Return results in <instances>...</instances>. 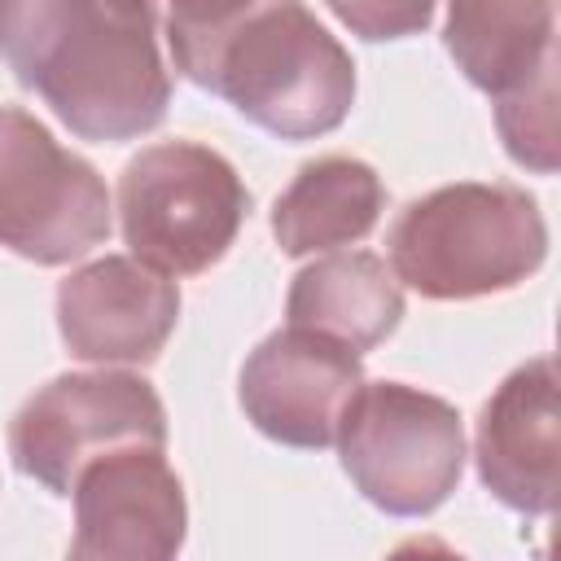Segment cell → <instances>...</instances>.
<instances>
[{
  "label": "cell",
  "mask_w": 561,
  "mask_h": 561,
  "mask_svg": "<svg viewBox=\"0 0 561 561\" xmlns=\"http://www.w3.org/2000/svg\"><path fill=\"white\" fill-rule=\"evenodd\" d=\"M162 22L175 70L280 140H316L351 114L355 61L307 4H171Z\"/></svg>",
  "instance_id": "1"
},
{
  "label": "cell",
  "mask_w": 561,
  "mask_h": 561,
  "mask_svg": "<svg viewBox=\"0 0 561 561\" xmlns=\"http://www.w3.org/2000/svg\"><path fill=\"white\" fill-rule=\"evenodd\" d=\"M158 9L114 0L0 4V57L79 140H136L167 118Z\"/></svg>",
  "instance_id": "2"
},
{
  "label": "cell",
  "mask_w": 561,
  "mask_h": 561,
  "mask_svg": "<svg viewBox=\"0 0 561 561\" xmlns=\"http://www.w3.org/2000/svg\"><path fill=\"white\" fill-rule=\"evenodd\" d=\"M394 280L434 302L504 294L548 259L539 202L517 184L460 180L412 197L386 232Z\"/></svg>",
  "instance_id": "3"
},
{
  "label": "cell",
  "mask_w": 561,
  "mask_h": 561,
  "mask_svg": "<svg viewBox=\"0 0 561 561\" xmlns=\"http://www.w3.org/2000/svg\"><path fill=\"white\" fill-rule=\"evenodd\" d=\"M250 215L237 167L202 140L145 145L118 175V224L136 263L162 276L215 267Z\"/></svg>",
  "instance_id": "4"
},
{
  "label": "cell",
  "mask_w": 561,
  "mask_h": 561,
  "mask_svg": "<svg viewBox=\"0 0 561 561\" xmlns=\"http://www.w3.org/2000/svg\"><path fill=\"white\" fill-rule=\"evenodd\" d=\"M333 443L355 491L390 517L434 513L465 473L460 412L408 381H364Z\"/></svg>",
  "instance_id": "5"
},
{
  "label": "cell",
  "mask_w": 561,
  "mask_h": 561,
  "mask_svg": "<svg viewBox=\"0 0 561 561\" xmlns=\"http://www.w3.org/2000/svg\"><path fill=\"white\" fill-rule=\"evenodd\" d=\"M167 408L140 373H61L9 421V456L53 495H70L83 469L123 451H162Z\"/></svg>",
  "instance_id": "6"
},
{
  "label": "cell",
  "mask_w": 561,
  "mask_h": 561,
  "mask_svg": "<svg viewBox=\"0 0 561 561\" xmlns=\"http://www.w3.org/2000/svg\"><path fill=\"white\" fill-rule=\"evenodd\" d=\"M110 237V188L31 110L0 105V245L61 267Z\"/></svg>",
  "instance_id": "7"
},
{
  "label": "cell",
  "mask_w": 561,
  "mask_h": 561,
  "mask_svg": "<svg viewBox=\"0 0 561 561\" xmlns=\"http://www.w3.org/2000/svg\"><path fill=\"white\" fill-rule=\"evenodd\" d=\"M364 386V364L355 351L307 333L276 329L241 364V408L245 421L272 443L320 451L337 438L342 412Z\"/></svg>",
  "instance_id": "8"
},
{
  "label": "cell",
  "mask_w": 561,
  "mask_h": 561,
  "mask_svg": "<svg viewBox=\"0 0 561 561\" xmlns=\"http://www.w3.org/2000/svg\"><path fill=\"white\" fill-rule=\"evenodd\" d=\"M75 539L66 561H180L188 508L162 451L96 460L75 482Z\"/></svg>",
  "instance_id": "9"
},
{
  "label": "cell",
  "mask_w": 561,
  "mask_h": 561,
  "mask_svg": "<svg viewBox=\"0 0 561 561\" xmlns=\"http://www.w3.org/2000/svg\"><path fill=\"white\" fill-rule=\"evenodd\" d=\"M180 285L131 254H105L57 285V329L75 359L153 364L175 333Z\"/></svg>",
  "instance_id": "10"
},
{
  "label": "cell",
  "mask_w": 561,
  "mask_h": 561,
  "mask_svg": "<svg viewBox=\"0 0 561 561\" xmlns=\"http://www.w3.org/2000/svg\"><path fill=\"white\" fill-rule=\"evenodd\" d=\"M482 486L513 513L557 508V364L535 355L513 368L478 412L473 434Z\"/></svg>",
  "instance_id": "11"
},
{
  "label": "cell",
  "mask_w": 561,
  "mask_h": 561,
  "mask_svg": "<svg viewBox=\"0 0 561 561\" xmlns=\"http://www.w3.org/2000/svg\"><path fill=\"white\" fill-rule=\"evenodd\" d=\"M443 44L473 88L495 101L557 70V4L548 0H482L451 4Z\"/></svg>",
  "instance_id": "12"
},
{
  "label": "cell",
  "mask_w": 561,
  "mask_h": 561,
  "mask_svg": "<svg viewBox=\"0 0 561 561\" xmlns=\"http://www.w3.org/2000/svg\"><path fill=\"white\" fill-rule=\"evenodd\" d=\"M289 329L320 333L346 351L381 346L403 320V289L386 259L368 250H342L307 263L285 298Z\"/></svg>",
  "instance_id": "13"
},
{
  "label": "cell",
  "mask_w": 561,
  "mask_h": 561,
  "mask_svg": "<svg viewBox=\"0 0 561 561\" xmlns=\"http://www.w3.org/2000/svg\"><path fill=\"white\" fill-rule=\"evenodd\" d=\"M386 210L381 175L351 153H324L302 162L289 188L272 206V237L280 254L302 259L364 241Z\"/></svg>",
  "instance_id": "14"
},
{
  "label": "cell",
  "mask_w": 561,
  "mask_h": 561,
  "mask_svg": "<svg viewBox=\"0 0 561 561\" xmlns=\"http://www.w3.org/2000/svg\"><path fill=\"white\" fill-rule=\"evenodd\" d=\"M329 13L337 22H346L351 31H359L364 39H399V35L421 31L434 18V4H425V0H390V4H381V0H351V4L333 0Z\"/></svg>",
  "instance_id": "15"
},
{
  "label": "cell",
  "mask_w": 561,
  "mask_h": 561,
  "mask_svg": "<svg viewBox=\"0 0 561 561\" xmlns=\"http://www.w3.org/2000/svg\"><path fill=\"white\" fill-rule=\"evenodd\" d=\"M386 561H465V557L447 539H438V535H412L399 548H390Z\"/></svg>",
  "instance_id": "16"
}]
</instances>
